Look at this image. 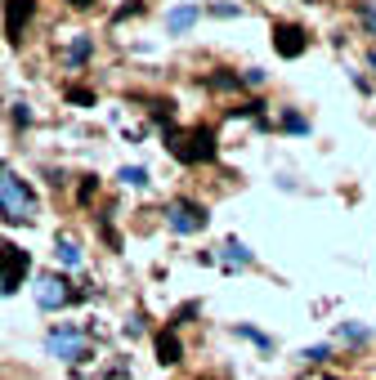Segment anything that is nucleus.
<instances>
[{"label":"nucleus","instance_id":"1","mask_svg":"<svg viewBox=\"0 0 376 380\" xmlns=\"http://www.w3.org/2000/svg\"><path fill=\"white\" fill-rule=\"evenodd\" d=\"M0 215H5L9 224H27V219L36 215L32 188L18 175H9V170H0Z\"/></svg>","mask_w":376,"mask_h":380},{"label":"nucleus","instance_id":"2","mask_svg":"<svg viewBox=\"0 0 376 380\" xmlns=\"http://www.w3.org/2000/svg\"><path fill=\"white\" fill-rule=\"evenodd\" d=\"M45 349L58 353V358H72V362L90 358V349L81 345V331H72V327H54L50 336H45Z\"/></svg>","mask_w":376,"mask_h":380},{"label":"nucleus","instance_id":"3","mask_svg":"<svg viewBox=\"0 0 376 380\" xmlns=\"http://www.w3.org/2000/svg\"><path fill=\"white\" fill-rule=\"evenodd\" d=\"M22 273H27V255H22L18 247H0V296L18 291Z\"/></svg>","mask_w":376,"mask_h":380},{"label":"nucleus","instance_id":"4","mask_svg":"<svg viewBox=\"0 0 376 380\" xmlns=\"http://www.w3.org/2000/svg\"><path fill=\"white\" fill-rule=\"evenodd\" d=\"M166 224H171L175 232H197L206 224V211H202V206H193V202H175L171 211H166Z\"/></svg>","mask_w":376,"mask_h":380},{"label":"nucleus","instance_id":"5","mask_svg":"<svg viewBox=\"0 0 376 380\" xmlns=\"http://www.w3.org/2000/svg\"><path fill=\"white\" fill-rule=\"evenodd\" d=\"M72 300V291H67V282L63 277H41V287H36V304L41 309H63V304Z\"/></svg>","mask_w":376,"mask_h":380},{"label":"nucleus","instance_id":"6","mask_svg":"<svg viewBox=\"0 0 376 380\" xmlns=\"http://www.w3.org/2000/svg\"><path fill=\"white\" fill-rule=\"evenodd\" d=\"M273 36H278V54H283V58H300V54H305V32H300V27L278 22Z\"/></svg>","mask_w":376,"mask_h":380},{"label":"nucleus","instance_id":"7","mask_svg":"<svg viewBox=\"0 0 376 380\" xmlns=\"http://www.w3.org/2000/svg\"><path fill=\"white\" fill-rule=\"evenodd\" d=\"M197 14H202L197 5H175L171 14H166V32H171V36H184L193 22H197Z\"/></svg>","mask_w":376,"mask_h":380},{"label":"nucleus","instance_id":"8","mask_svg":"<svg viewBox=\"0 0 376 380\" xmlns=\"http://www.w3.org/2000/svg\"><path fill=\"white\" fill-rule=\"evenodd\" d=\"M32 18V0H9V9H5V32H9V41H18V27Z\"/></svg>","mask_w":376,"mask_h":380},{"label":"nucleus","instance_id":"9","mask_svg":"<svg viewBox=\"0 0 376 380\" xmlns=\"http://www.w3.org/2000/svg\"><path fill=\"white\" fill-rule=\"evenodd\" d=\"M157 353H162L166 367H175L179 358H184V349H179V336H175V331H162V336H157Z\"/></svg>","mask_w":376,"mask_h":380},{"label":"nucleus","instance_id":"10","mask_svg":"<svg viewBox=\"0 0 376 380\" xmlns=\"http://www.w3.org/2000/svg\"><path fill=\"white\" fill-rule=\"evenodd\" d=\"M224 260H233V264H251V251H247V242L228 237V242H224Z\"/></svg>","mask_w":376,"mask_h":380},{"label":"nucleus","instance_id":"11","mask_svg":"<svg viewBox=\"0 0 376 380\" xmlns=\"http://www.w3.org/2000/svg\"><path fill=\"white\" fill-rule=\"evenodd\" d=\"M121 183H126V188H148V170H143V166H126V170H121Z\"/></svg>","mask_w":376,"mask_h":380},{"label":"nucleus","instance_id":"12","mask_svg":"<svg viewBox=\"0 0 376 380\" xmlns=\"http://www.w3.org/2000/svg\"><path fill=\"white\" fill-rule=\"evenodd\" d=\"M90 50H94V41H90V36H81V41L67 50V63H72V67H81V63L90 58Z\"/></svg>","mask_w":376,"mask_h":380},{"label":"nucleus","instance_id":"13","mask_svg":"<svg viewBox=\"0 0 376 380\" xmlns=\"http://www.w3.org/2000/svg\"><path fill=\"white\" fill-rule=\"evenodd\" d=\"M58 260H63L67 268L81 264V251H77V242H72V237H58Z\"/></svg>","mask_w":376,"mask_h":380},{"label":"nucleus","instance_id":"14","mask_svg":"<svg viewBox=\"0 0 376 380\" xmlns=\"http://www.w3.org/2000/svg\"><path fill=\"white\" fill-rule=\"evenodd\" d=\"M358 18H363V27L376 36V5H372V0H358Z\"/></svg>","mask_w":376,"mask_h":380},{"label":"nucleus","instance_id":"15","mask_svg":"<svg viewBox=\"0 0 376 380\" xmlns=\"http://www.w3.org/2000/svg\"><path fill=\"white\" fill-rule=\"evenodd\" d=\"M238 336H247L251 345H260V349H273V340H269V336H260V331H251V327H238Z\"/></svg>","mask_w":376,"mask_h":380},{"label":"nucleus","instance_id":"16","mask_svg":"<svg viewBox=\"0 0 376 380\" xmlns=\"http://www.w3.org/2000/svg\"><path fill=\"white\" fill-rule=\"evenodd\" d=\"M327 353H332V349H327V345H313V349H305V353H300V358H305V362H323V358H327Z\"/></svg>","mask_w":376,"mask_h":380},{"label":"nucleus","instance_id":"17","mask_svg":"<svg viewBox=\"0 0 376 380\" xmlns=\"http://www.w3.org/2000/svg\"><path fill=\"white\" fill-rule=\"evenodd\" d=\"M341 336L345 340H368V331H363V327H341Z\"/></svg>","mask_w":376,"mask_h":380},{"label":"nucleus","instance_id":"18","mask_svg":"<svg viewBox=\"0 0 376 380\" xmlns=\"http://www.w3.org/2000/svg\"><path fill=\"white\" fill-rule=\"evenodd\" d=\"M14 121H18V126H27V121H32V112H27V103H18V107H14Z\"/></svg>","mask_w":376,"mask_h":380},{"label":"nucleus","instance_id":"19","mask_svg":"<svg viewBox=\"0 0 376 380\" xmlns=\"http://www.w3.org/2000/svg\"><path fill=\"white\" fill-rule=\"evenodd\" d=\"M368 63H372V72H376V50H372V58H368Z\"/></svg>","mask_w":376,"mask_h":380}]
</instances>
